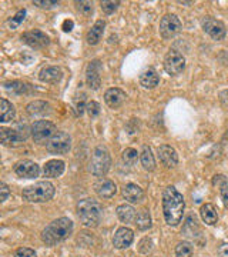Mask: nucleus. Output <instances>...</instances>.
I'll return each mask as SVG.
<instances>
[{
	"label": "nucleus",
	"instance_id": "nucleus-1",
	"mask_svg": "<svg viewBox=\"0 0 228 257\" xmlns=\"http://www.w3.org/2000/svg\"><path fill=\"white\" fill-rule=\"evenodd\" d=\"M184 197L175 187L168 186L163 193V213H164L165 223L168 226H177L184 214Z\"/></svg>",
	"mask_w": 228,
	"mask_h": 257
},
{
	"label": "nucleus",
	"instance_id": "nucleus-2",
	"mask_svg": "<svg viewBox=\"0 0 228 257\" xmlns=\"http://www.w3.org/2000/svg\"><path fill=\"white\" fill-rule=\"evenodd\" d=\"M73 231V221L67 217H60L57 220L52 221L43 231L42 240L47 246H55L57 243L66 240Z\"/></svg>",
	"mask_w": 228,
	"mask_h": 257
},
{
	"label": "nucleus",
	"instance_id": "nucleus-3",
	"mask_svg": "<svg viewBox=\"0 0 228 257\" xmlns=\"http://www.w3.org/2000/svg\"><path fill=\"white\" fill-rule=\"evenodd\" d=\"M77 214L82 223L87 227H96L101 220L100 203H97L93 199H83L77 204Z\"/></svg>",
	"mask_w": 228,
	"mask_h": 257
},
{
	"label": "nucleus",
	"instance_id": "nucleus-4",
	"mask_svg": "<svg viewBox=\"0 0 228 257\" xmlns=\"http://www.w3.org/2000/svg\"><path fill=\"white\" fill-rule=\"evenodd\" d=\"M56 189L50 182H39V183L29 186L23 189L22 196L26 202L30 203H45L53 199Z\"/></svg>",
	"mask_w": 228,
	"mask_h": 257
},
{
	"label": "nucleus",
	"instance_id": "nucleus-5",
	"mask_svg": "<svg viewBox=\"0 0 228 257\" xmlns=\"http://www.w3.org/2000/svg\"><path fill=\"white\" fill-rule=\"evenodd\" d=\"M111 166V157L109 150L104 146H97L94 149L90 159V172L96 177H104Z\"/></svg>",
	"mask_w": 228,
	"mask_h": 257
},
{
	"label": "nucleus",
	"instance_id": "nucleus-6",
	"mask_svg": "<svg viewBox=\"0 0 228 257\" xmlns=\"http://www.w3.org/2000/svg\"><path fill=\"white\" fill-rule=\"evenodd\" d=\"M72 139L64 132H56L53 138L50 139L46 145V149L52 155H64L70 150Z\"/></svg>",
	"mask_w": 228,
	"mask_h": 257
},
{
	"label": "nucleus",
	"instance_id": "nucleus-7",
	"mask_svg": "<svg viewBox=\"0 0 228 257\" xmlns=\"http://www.w3.org/2000/svg\"><path fill=\"white\" fill-rule=\"evenodd\" d=\"M56 133V126L49 120H39L32 126V136L37 143L49 142Z\"/></svg>",
	"mask_w": 228,
	"mask_h": 257
},
{
	"label": "nucleus",
	"instance_id": "nucleus-8",
	"mask_svg": "<svg viewBox=\"0 0 228 257\" xmlns=\"http://www.w3.org/2000/svg\"><path fill=\"white\" fill-rule=\"evenodd\" d=\"M181 30V22L175 15H165L160 20V35L164 39H171Z\"/></svg>",
	"mask_w": 228,
	"mask_h": 257
},
{
	"label": "nucleus",
	"instance_id": "nucleus-9",
	"mask_svg": "<svg viewBox=\"0 0 228 257\" xmlns=\"http://www.w3.org/2000/svg\"><path fill=\"white\" fill-rule=\"evenodd\" d=\"M185 67L184 56L177 50H170L164 59V69L168 74H180Z\"/></svg>",
	"mask_w": 228,
	"mask_h": 257
},
{
	"label": "nucleus",
	"instance_id": "nucleus-10",
	"mask_svg": "<svg viewBox=\"0 0 228 257\" xmlns=\"http://www.w3.org/2000/svg\"><path fill=\"white\" fill-rule=\"evenodd\" d=\"M22 40L28 45V46L33 47V49H43V47L49 46L50 43V39L49 36L40 32V30H30L22 35Z\"/></svg>",
	"mask_w": 228,
	"mask_h": 257
},
{
	"label": "nucleus",
	"instance_id": "nucleus-11",
	"mask_svg": "<svg viewBox=\"0 0 228 257\" xmlns=\"http://www.w3.org/2000/svg\"><path fill=\"white\" fill-rule=\"evenodd\" d=\"M202 30L214 40H222L227 35L225 26L219 20H215L212 18H205L202 20Z\"/></svg>",
	"mask_w": 228,
	"mask_h": 257
},
{
	"label": "nucleus",
	"instance_id": "nucleus-12",
	"mask_svg": "<svg viewBox=\"0 0 228 257\" xmlns=\"http://www.w3.org/2000/svg\"><path fill=\"white\" fill-rule=\"evenodd\" d=\"M101 62L100 60H91L87 64L86 69V82L89 84V87L93 90H97L101 84Z\"/></svg>",
	"mask_w": 228,
	"mask_h": 257
},
{
	"label": "nucleus",
	"instance_id": "nucleus-13",
	"mask_svg": "<svg viewBox=\"0 0 228 257\" xmlns=\"http://www.w3.org/2000/svg\"><path fill=\"white\" fill-rule=\"evenodd\" d=\"M15 172H16V175L19 177H23V179H35L40 173V169L32 160H22V162L16 163Z\"/></svg>",
	"mask_w": 228,
	"mask_h": 257
},
{
	"label": "nucleus",
	"instance_id": "nucleus-14",
	"mask_svg": "<svg viewBox=\"0 0 228 257\" xmlns=\"http://www.w3.org/2000/svg\"><path fill=\"white\" fill-rule=\"evenodd\" d=\"M158 157H160L161 163L168 169L175 167L178 163V155H177L175 149L168 145H163L158 147Z\"/></svg>",
	"mask_w": 228,
	"mask_h": 257
},
{
	"label": "nucleus",
	"instance_id": "nucleus-15",
	"mask_svg": "<svg viewBox=\"0 0 228 257\" xmlns=\"http://www.w3.org/2000/svg\"><path fill=\"white\" fill-rule=\"evenodd\" d=\"M127 94L126 92H123L119 87H111L107 92L104 93V100L107 103V106L111 109H117L120 107L124 101H126Z\"/></svg>",
	"mask_w": 228,
	"mask_h": 257
},
{
	"label": "nucleus",
	"instance_id": "nucleus-16",
	"mask_svg": "<svg viewBox=\"0 0 228 257\" xmlns=\"http://www.w3.org/2000/svg\"><path fill=\"white\" fill-rule=\"evenodd\" d=\"M134 240V233L127 227H120L113 237V244L117 248H127Z\"/></svg>",
	"mask_w": 228,
	"mask_h": 257
},
{
	"label": "nucleus",
	"instance_id": "nucleus-17",
	"mask_svg": "<svg viewBox=\"0 0 228 257\" xmlns=\"http://www.w3.org/2000/svg\"><path fill=\"white\" fill-rule=\"evenodd\" d=\"M63 77V72L60 67H56V66H49L45 67L40 73H39V79L43 83H49V84H56L62 80Z\"/></svg>",
	"mask_w": 228,
	"mask_h": 257
},
{
	"label": "nucleus",
	"instance_id": "nucleus-18",
	"mask_svg": "<svg viewBox=\"0 0 228 257\" xmlns=\"http://www.w3.org/2000/svg\"><path fill=\"white\" fill-rule=\"evenodd\" d=\"M123 196L124 199L130 203H140L144 199V192L140 186L134 183H128L123 189Z\"/></svg>",
	"mask_w": 228,
	"mask_h": 257
},
{
	"label": "nucleus",
	"instance_id": "nucleus-19",
	"mask_svg": "<svg viewBox=\"0 0 228 257\" xmlns=\"http://www.w3.org/2000/svg\"><path fill=\"white\" fill-rule=\"evenodd\" d=\"M96 192L103 199H111L117 192V187H116V183L109 179H101L99 180V183L96 184Z\"/></svg>",
	"mask_w": 228,
	"mask_h": 257
},
{
	"label": "nucleus",
	"instance_id": "nucleus-20",
	"mask_svg": "<svg viewBox=\"0 0 228 257\" xmlns=\"http://www.w3.org/2000/svg\"><path fill=\"white\" fill-rule=\"evenodd\" d=\"M104 28H106V23H104L103 20H97V22L93 25V28L89 30V33H87V43H89V45H93V46L97 45L101 40V37H103Z\"/></svg>",
	"mask_w": 228,
	"mask_h": 257
},
{
	"label": "nucleus",
	"instance_id": "nucleus-21",
	"mask_svg": "<svg viewBox=\"0 0 228 257\" xmlns=\"http://www.w3.org/2000/svg\"><path fill=\"white\" fill-rule=\"evenodd\" d=\"M0 140L5 146H18L22 142V139L19 136V133L13 128H0Z\"/></svg>",
	"mask_w": 228,
	"mask_h": 257
},
{
	"label": "nucleus",
	"instance_id": "nucleus-22",
	"mask_svg": "<svg viewBox=\"0 0 228 257\" xmlns=\"http://www.w3.org/2000/svg\"><path fill=\"white\" fill-rule=\"evenodd\" d=\"M201 219L202 221L205 223V224H208V226H214V224H217V221H218V214H217V209L210 204V203H207V204H204L202 207H201Z\"/></svg>",
	"mask_w": 228,
	"mask_h": 257
},
{
	"label": "nucleus",
	"instance_id": "nucleus-23",
	"mask_svg": "<svg viewBox=\"0 0 228 257\" xmlns=\"http://www.w3.org/2000/svg\"><path fill=\"white\" fill-rule=\"evenodd\" d=\"M43 172H45L46 177H59V176L63 175L64 162H62V160H50L45 165Z\"/></svg>",
	"mask_w": 228,
	"mask_h": 257
},
{
	"label": "nucleus",
	"instance_id": "nucleus-24",
	"mask_svg": "<svg viewBox=\"0 0 228 257\" xmlns=\"http://www.w3.org/2000/svg\"><path fill=\"white\" fill-rule=\"evenodd\" d=\"M140 83L146 89H154L160 83V77H158V74L155 73L154 70H146L140 76Z\"/></svg>",
	"mask_w": 228,
	"mask_h": 257
},
{
	"label": "nucleus",
	"instance_id": "nucleus-25",
	"mask_svg": "<svg viewBox=\"0 0 228 257\" xmlns=\"http://www.w3.org/2000/svg\"><path fill=\"white\" fill-rule=\"evenodd\" d=\"M28 111L32 116H46L50 111V104L47 101L35 100L28 104Z\"/></svg>",
	"mask_w": 228,
	"mask_h": 257
},
{
	"label": "nucleus",
	"instance_id": "nucleus-26",
	"mask_svg": "<svg viewBox=\"0 0 228 257\" xmlns=\"http://www.w3.org/2000/svg\"><path fill=\"white\" fill-rule=\"evenodd\" d=\"M140 160H141V165L144 167V170L147 172H153L155 169V160L153 156V152L148 146H143L141 150V155H140Z\"/></svg>",
	"mask_w": 228,
	"mask_h": 257
},
{
	"label": "nucleus",
	"instance_id": "nucleus-27",
	"mask_svg": "<svg viewBox=\"0 0 228 257\" xmlns=\"http://www.w3.org/2000/svg\"><path fill=\"white\" fill-rule=\"evenodd\" d=\"M15 117V106L6 99L0 100V121L6 123Z\"/></svg>",
	"mask_w": 228,
	"mask_h": 257
},
{
	"label": "nucleus",
	"instance_id": "nucleus-28",
	"mask_svg": "<svg viewBox=\"0 0 228 257\" xmlns=\"http://www.w3.org/2000/svg\"><path fill=\"white\" fill-rule=\"evenodd\" d=\"M117 216L123 223H131V221L136 220L137 217L136 210L128 204H121L117 207Z\"/></svg>",
	"mask_w": 228,
	"mask_h": 257
},
{
	"label": "nucleus",
	"instance_id": "nucleus-29",
	"mask_svg": "<svg viewBox=\"0 0 228 257\" xmlns=\"http://www.w3.org/2000/svg\"><path fill=\"white\" fill-rule=\"evenodd\" d=\"M136 226L138 230H147L151 227V217L148 214V211L141 210L136 217Z\"/></svg>",
	"mask_w": 228,
	"mask_h": 257
},
{
	"label": "nucleus",
	"instance_id": "nucleus-30",
	"mask_svg": "<svg viewBox=\"0 0 228 257\" xmlns=\"http://www.w3.org/2000/svg\"><path fill=\"white\" fill-rule=\"evenodd\" d=\"M194 256V247L190 241H181L175 247V257H192Z\"/></svg>",
	"mask_w": 228,
	"mask_h": 257
},
{
	"label": "nucleus",
	"instance_id": "nucleus-31",
	"mask_svg": "<svg viewBox=\"0 0 228 257\" xmlns=\"http://www.w3.org/2000/svg\"><path fill=\"white\" fill-rule=\"evenodd\" d=\"M28 84L22 82H9L5 83V89L8 92L12 93H18V94H22V93H28Z\"/></svg>",
	"mask_w": 228,
	"mask_h": 257
},
{
	"label": "nucleus",
	"instance_id": "nucleus-32",
	"mask_svg": "<svg viewBox=\"0 0 228 257\" xmlns=\"http://www.w3.org/2000/svg\"><path fill=\"white\" fill-rule=\"evenodd\" d=\"M121 157H123V162L127 166H134L137 163V159H138V153H137V150L128 147V149H126L123 152V156Z\"/></svg>",
	"mask_w": 228,
	"mask_h": 257
},
{
	"label": "nucleus",
	"instance_id": "nucleus-33",
	"mask_svg": "<svg viewBox=\"0 0 228 257\" xmlns=\"http://www.w3.org/2000/svg\"><path fill=\"white\" fill-rule=\"evenodd\" d=\"M76 8H77V10L82 13L83 16H86V18L91 16L93 12H94V8H93V3H91V2H77V3H76Z\"/></svg>",
	"mask_w": 228,
	"mask_h": 257
},
{
	"label": "nucleus",
	"instance_id": "nucleus-34",
	"mask_svg": "<svg viewBox=\"0 0 228 257\" xmlns=\"http://www.w3.org/2000/svg\"><path fill=\"white\" fill-rule=\"evenodd\" d=\"M101 10L104 12V13H107V15H111V13H114L117 8L120 6V2H101Z\"/></svg>",
	"mask_w": 228,
	"mask_h": 257
},
{
	"label": "nucleus",
	"instance_id": "nucleus-35",
	"mask_svg": "<svg viewBox=\"0 0 228 257\" xmlns=\"http://www.w3.org/2000/svg\"><path fill=\"white\" fill-rule=\"evenodd\" d=\"M86 110H87V113H89V116H90L91 119L93 117H97L100 114V104L97 101H90V103H87Z\"/></svg>",
	"mask_w": 228,
	"mask_h": 257
},
{
	"label": "nucleus",
	"instance_id": "nucleus-36",
	"mask_svg": "<svg viewBox=\"0 0 228 257\" xmlns=\"http://www.w3.org/2000/svg\"><path fill=\"white\" fill-rule=\"evenodd\" d=\"M25 18H26V10L23 9V10H20V12H18V13H16V16L10 20V26H12V29L18 28L19 25L25 20Z\"/></svg>",
	"mask_w": 228,
	"mask_h": 257
},
{
	"label": "nucleus",
	"instance_id": "nucleus-37",
	"mask_svg": "<svg viewBox=\"0 0 228 257\" xmlns=\"http://www.w3.org/2000/svg\"><path fill=\"white\" fill-rule=\"evenodd\" d=\"M15 257H36V253H35V250H32V248L20 247L16 250Z\"/></svg>",
	"mask_w": 228,
	"mask_h": 257
},
{
	"label": "nucleus",
	"instance_id": "nucleus-38",
	"mask_svg": "<svg viewBox=\"0 0 228 257\" xmlns=\"http://www.w3.org/2000/svg\"><path fill=\"white\" fill-rule=\"evenodd\" d=\"M35 5L42 8V9H50V8H55L59 5V2H55V0H36Z\"/></svg>",
	"mask_w": 228,
	"mask_h": 257
},
{
	"label": "nucleus",
	"instance_id": "nucleus-39",
	"mask_svg": "<svg viewBox=\"0 0 228 257\" xmlns=\"http://www.w3.org/2000/svg\"><path fill=\"white\" fill-rule=\"evenodd\" d=\"M219 193H221V199L224 202V206L228 209V182L219 186Z\"/></svg>",
	"mask_w": 228,
	"mask_h": 257
},
{
	"label": "nucleus",
	"instance_id": "nucleus-40",
	"mask_svg": "<svg viewBox=\"0 0 228 257\" xmlns=\"http://www.w3.org/2000/svg\"><path fill=\"white\" fill-rule=\"evenodd\" d=\"M0 202H6L8 200V197H9V187L6 186L5 183H0Z\"/></svg>",
	"mask_w": 228,
	"mask_h": 257
},
{
	"label": "nucleus",
	"instance_id": "nucleus-41",
	"mask_svg": "<svg viewBox=\"0 0 228 257\" xmlns=\"http://www.w3.org/2000/svg\"><path fill=\"white\" fill-rule=\"evenodd\" d=\"M16 132H18V133H19V136H20V139H22V142H25V140L28 139V136H29V127H28V126H26V124H23V126L20 124Z\"/></svg>",
	"mask_w": 228,
	"mask_h": 257
},
{
	"label": "nucleus",
	"instance_id": "nucleus-42",
	"mask_svg": "<svg viewBox=\"0 0 228 257\" xmlns=\"http://www.w3.org/2000/svg\"><path fill=\"white\" fill-rule=\"evenodd\" d=\"M219 257H228V243H221L218 247Z\"/></svg>",
	"mask_w": 228,
	"mask_h": 257
},
{
	"label": "nucleus",
	"instance_id": "nucleus-43",
	"mask_svg": "<svg viewBox=\"0 0 228 257\" xmlns=\"http://www.w3.org/2000/svg\"><path fill=\"white\" fill-rule=\"evenodd\" d=\"M72 29H73V20H64L63 22L64 32H72Z\"/></svg>",
	"mask_w": 228,
	"mask_h": 257
},
{
	"label": "nucleus",
	"instance_id": "nucleus-44",
	"mask_svg": "<svg viewBox=\"0 0 228 257\" xmlns=\"http://www.w3.org/2000/svg\"><path fill=\"white\" fill-rule=\"evenodd\" d=\"M225 182H227V180H225V177H224L222 175L215 176V177H214V180H212V183L215 184V186H217V184H218V186H221V184L225 183Z\"/></svg>",
	"mask_w": 228,
	"mask_h": 257
},
{
	"label": "nucleus",
	"instance_id": "nucleus-45",
	"mask_svg": "<svg viewBox=\"0 0 228 257\" xmlns=\"http://www.w3.org/2000/svg\"><path fill=\"white\" fill-rule=\"evenodd\" d=\"M84 109H86V106H84V103H83V100L80 101V103H77V106H76V110H77V114H80V116H82L83 111H84Z\"/></svg>",
	"mask_w": 228,
	"mask_h": 257
}]
</instances>
